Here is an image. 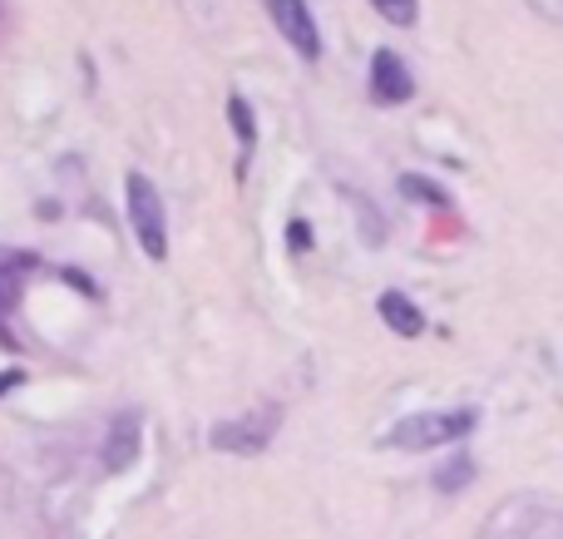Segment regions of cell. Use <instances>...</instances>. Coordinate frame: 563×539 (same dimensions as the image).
<instances>
[{
    "label": "cell",
    "instance_id": "10",
    "mask_svg": "<svg viewBox=\"0 0 563 539\" xmlns=\"http://www.w3.org/2000/svg\"><path fill=\"white\" fill-rule=\"evenodd\" d=\"M371 10H380V15L390 20V25H416V0H371Z\"/></svg>",
    "mask_w": 563,
    "mask_h": 539
},
{
    "label": "cell",
    "instance_id": "2",
    "mask_svg": "<svg viewBox=\"0 0 563 539\" xmlns=\"http://www.w3.org/2000/svg\"><path fill=\"white\" fill-rule=\"evenodd\" d=\"M124 198H129V223H134V233H139V248H144L154 263H164L168 223H164V198H158V188L148 184L144 174H129L124 178Z\"/></svg>",
    "mask_w": 563,
    "mask_h": 539
},
{
    "label": "cell",
    "instance_id": "9",
    "mask_svg": "<svg viewBox=\"0 0 563 539\" xmlns=\"http://www.w3.org/2000/svg\"><path fill=\"white\" fill-rule=\"evenodd\" d=\"M228 119H233L238 139H243V144H253V139H257V129H253V105H247L243 95H233V99H228Z\"/></svg>",
    "mask_w": 563,
    "mask_h": 539
},
{
    "label": "cell",
    "instance_id": "6",
    "mask_svg": "<svg viewBox=\"0 0 563 539\" xmlns=\"http://www.w3.org/2000/svg\"><path fill=\"white\" fill-rule=\"evenodd\" d=\"M134 455H139V416H114L109 446H104V465L119 475L124 465H134Z\"/></svg>",
    "mask_w": 563,
    "mask_h": 539
},
{
    "label": "cell",
    "instance_id": "12",
    "mask_svg": "<svg viewBox=\"0 0 563 539\" xmlns=\"http://www.w3.org/2000/svg\"><path fill=\"white\" fill-rule=\"evenodd\" d=\"M287 238H291V248H297V253H307V248H311L307 223H291V228H287Z\"/></svg>",
    "mask_w": 563,
    "mask_h": 539
},
{
    "label": "cell",
    "instance_id": "5",
    "mask_svg": "<svg viewBox=\"0 0 563 539\" xmlns=\"http://www.w3.org/2000/svg\"><path fill=\"white\" fill-rule=\"evenodd\" d=\"M410 95H416V89H410V75H406V65H400V55L396 50H376V55H371V99H376V105H406Z\"/></svg>",
    "mask_w": 563,
    "mask_h": 539
},
{
    "label": "cell",
    "instance_id": "13",
    "mask_svg": "<svg viewBox=\"0 0 563 539\" xmlns=\"http://www.w3.org/2000/svg\"><path fill=\"white\" fill-rule=\"evenodd\" d=\"M15 382H20V376H15V372H10V376H0V392H5V386H15Z\"/></svg>",
    "mask_w": 563,
    "mask_h": 539
},
{
    "label": "cell",
    "instance_id": "4",
    "mask_svg": "<svg viewBox=\"0 0 563 539\" xmlns=\"http://www.w3.org/2000/svg\"><path fill=\"white\" fill-rule=\"evenodd\" d=\"M267 10H273L282 40H287V45L311 65V59L321 55V35H317V20H311L307 0H267Z\"/></svg>",
    "mask_w": 563,
    "mask_h": 539
},
{
    "label": "cell",
    "instance_id": "7",
    "mask_svg": "<svg viewBox=\"0 0 563 539\" xmlns=\"http://www.w3.org/2000/svg\"><path fill=\"white\" fill-rule=\"evenodd\" d=\"M380 317H386V327H390V332H400V337H420V332H426V317H420V307L410 302V297H400V293L380 297Z\"/></svg>",
    "mask_w": 563,
    "mask_h": 539
},
{
    "label": "cell",
    "instance_id": "8",
    "mask_svg": "<svg viewBox=\"0 0 563 539\" xmlns=\"http://www.w3.org/2000/svg\"><path fill=\"white\" fill-rule=\"evenodd\" d=\"M400 194L406 198H420V204H430V208H450V194L440 184H430V178H420V174H406L400 178Z\"/></svg>",
    "mask_w": 563,
    "mask_h": 539
},
{
    "label": "cell",
    "instance_id": "1",
    "mask_svg": "<svg viewBox=\"0 0 563 539\" xmlns=\"http://www.w3.org/2000/svg\"><path fill=\"white\" fill-rule=\"evenodd\" d=\"M470 431H475V411H420V416H406L386 436V446H396V451H430V446L465 441Z\"/></svg>",
    "mask_w": 563,
    "mask_h": 539
},
{
    "label": "cell",
    "instance_id": "3",
    "mask_svg": "<svg viewBox=\"0 0 563 539\" xmlns=\"http://www.w3.org/2000/svg\"><path fill=\"white\" fill-rule=\"evenodd\" d=\"M277 421H282L277 406H263V411L247 416V421H223L213 431V446L218 451H228V455H253V451H263V446L273 441Z\"/></svg>",
    "mask_w": 563,
    "mask_h": 539
},
{
    "label": "cell",
    "instance_id": "11",
    "mask_svg": "<svg viewBox=\"0 0 563 539\" xmlns=\"http://www.w3.org/2000/svg\"><path fill=\"white\" fill-rule=\"evenodd\" d=\"M475 475V465H470V455H455V461L445 465V471H435V485L440 491H460V485Z\"/></svg>",
    "mask_w": 563,
    "mask_h": 539
}]
</instances>
